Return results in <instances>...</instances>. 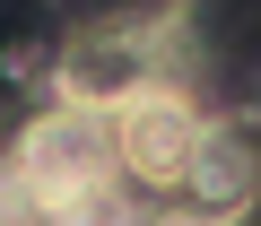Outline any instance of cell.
I'll list each match as a JSON object with an SVG mask.
<instances>
[{
  "instance_id": "obj_1",
  "label": "cell",
  "mask_w": 261,
  "mask_h": 226,
  "mask_svg": "<svg viewBox=\"0 0 261 226\" xmlns=\"http://www.w3.org/2000/svg\"><path fill=\"white\" fill-rule=\"evenodd\" d=\"M113 113H87V104H44L27 113V131L9 148V183L27 200V217H61L70 200L87 191H113Z\"/></svg>"
},
{
  "instance_id": "obj_2",
  "label": "cell",
  "mask_w": 261,
  "mask_h": 226,
  "mask_svg": "<svg viewBox=\"0 0 261 226\" xmlns=\"http://www.w3.org/2000/svg\"><path fill=\"white\" fill-rule=\"evenodd\" d=\"M157 44L148 26H87L53 52V104H87V113H122L140 87H157Z\"/></svg>"
},
{
  "instance_id": "obj_3",
  "label": "cell",
  "mask_w": 261,
  "mask_h": 226,
  "mask_svg": "<svg viewBox=\"0 0 261 226\" xmlns=\"http://www.w3.org/2000/svg\"><path fill=\"white\" fill-rule=\"evenodd\" d=\"M200 122H209V113L192 104V87L157 78V87H140V96L113 113V165L140 183V191H174V183H183V157H192V139H200Z\"/></svg>"
},
{
  "instance_id": "obj_4",
  "label": "cell",
  "mask_w": 261,
  "mask_h": 226,
  "mask_svg": "<svg viewBox=\"0 0 261 226\" xmlns=\"http://www.w3.org/2000/svg\"><path fill=\"white\" fill-rule=\"evenodd\" d=\"M174 191H183L192 209H209V217H244V209L261 200V148H252V131H235V122H200V139H192Z\"/></svg>"
},
{
  "instance_id": "obj_5",
  "label": "cell",
  "mask_w": 261,
  "mask_h": 226,
  "mask_svg": "<svg viewBox=\"0 0 261 226\" xmlns=\"http://www.w3.org/2000/svg\"><path fill=\"white\" fill-rule=\"evenodd\" d=\"M35 226H140V200L113 183V191H87V200H70L61 217H35Z\"/></svg>"
},
{
  "instance_id": "obj_6",
  "label": "cell",
  "mask_w": 261,
  "mask_h": 226,
  "mask_svg": "<svg viewBox=\"0 0 261 226\" xmlns=\"http://www.w3.org/2000/svg\"><path fill=\"white\" fill-rule=\"evenodd\" d=\"M140 226H244V217H209V209H192V200H174V209H148Z\"/></svg>"
},
{
  "instance_id": "obj_7",
  "label": "cell",
  "mask_w": 261,
  "mask_h": 226,
  "mask_svg": "<svg viewBox=\"0 0 261 226\" xmlns=\"http://www.w3.org/2000/svg\"><path fill=\"white\" fill-rule=\"evenodd\" d=\"M18 209H27V200H18V183H9V165H0V226H18Z\"/></svg>"
}]
</instances>
